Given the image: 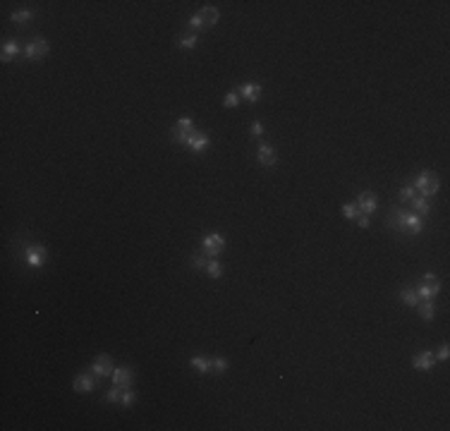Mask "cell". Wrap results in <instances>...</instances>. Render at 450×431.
Returning a JSON list of instances; mask_svg holds the SVG:
<instances>
[{"instance_id":"cell-1","label":"cell","mask_w":450,"mask_h":431,"mask_svg":"<svg viewBox=\"0 0 450 431\" xmlns=\"http://www.w3.org/2000/svg\"><path fill=\"white\" fill-rule=\"evenodd\" d=\"M388 228L397 230V232H410V235H419L424 230L422 216H417L414 211H405V209H393L390 216L386 218Z\"/></svg>"},{"instance_id":"cell-2","label":"cell","mask_w":450,"mask_h":431,"mask_svg":"<svg viewBox=\"0 0 450 431\" xmlns=\"http://www.w3.org/2000/svg\"><path fill=\"white\" fill-rule=\"evenodd\" d=\"M417 192L422 194V197H433V194L441 189V182H438V175L436 173H431V170H422V173L417 175V180H414V184H412Z\"/></svg>"},{"instance_id":"cell-3","label":"cell","mask_w":450,"mask_h":431,"mask_svg":"<svg viewBox=\"0 0 450 431\" xmlns=\"http://www.w3.org/2000/svg\"><path fill=\"white\" fill-rule=\"evenodd\" d=\"M223 247H225V237H223L221 232H206L202 237V249L206 257L216 259L223 252Z\"/></svg>"},{"instance_id":"cell-4","label":"cell","mask_w":450,"mask_h":431,"mask_svg":"<svg viewBox=\"0 0 450 431\" xmlns=\"http://www.w3.org/2000/svg\"><path fill=\"white\" fill-rule=\"evenodd\" d=\"M414 290L419 295V300H433L436 295L441 293V283H438V278L433 273H424L419 288H414Z\"/></svg>"},{"instance_id":"cell-5","label":"cell","mask_w":450,"mask_h":431,"mask_svg":"<svg viewBox=\"0 0 450 431\" xmlns=\"http://www.w3.org/2000/svg\"><path fill=\"white\" fill-rule=\"evenodd\" d=\"M48 51H51V46H48L46 38H43V36H34L27 43V48H24V58L36 63V60H41V58H46Z\"/></svg>"},{"instance_id":"cell-6","label":"cell","mask_w":450,"mask_h":431,"mask_svg":"<svg viewBox=\"0 0 450 431\" xmlns=\"http://www.w3.org/2000/svg\"><path fill=\"white\" fill-rule=\"evenodd\" d=\"M113 359H111V355H106V352H103V355H98V357L93 359L91 362V374L96 378H108L113 374Z\"/></svg>"},{"instance_id":"cell-7","label":"cell","mask_w":450,"mask_h":431,"mask_svg":"<svg viewBox=\"0 0 450 431\" xmlns=\"http://www.w3.org/2000/svg\"><path fill=\"white\" fill-rule=\"evenodd\" d=\"M24 257H27V264L31 268H38L46 264V247L43 245H29L24 249Z\"/></svg>"},{"instance_id":"cell-8","label":"cell","mask_w":450,"mask_h":431,"mask_svg":"<svg viewBox=\"0 0 450 431\" xmlns=\"http://www.w3.org/2000/svg\"><path fill=\"white\" fill-rule=\"evenodd\" d=\"M113 386H120V388H129L132 381H134V371L129 367H115L111 374Z\"/></svg>"},{"instance_id":"cell-9","label":"cell","mask_w":450,"mask_h":431,"mask_svg":"<svg viewBox=\"0 0 450 431\" xmlns=\"http://www.w3.org/2000/svg\"><path fill=\"white\" fill-rule=\"evenodd\" d=\"M357 209H359V213H364V216H371V213L378 209L376 194H374V192H359V197H357Z\"/></svg>"},{"instance_id":"cell-10","label":"cell","mask_w":450,"mask_h":431,"mask_svg":"<svg viewBox=\"0 0 450 431\" xmlns=\"http://www.w3.org/2000/svg\"><path fill=\"white\" fill-rule=\"evenodd\" d=\"M209 144H211V139H209V134H206V132H196V129H194L192 134H189V141H187V149H192L194 154H202L204 149H209Z\"/></svg>"},{"instance_id":"cell-11","label":"cell","mask_w":450,"mask_h":431,"mask_svg":"<svg viewBox=\"0 0 450 431\" xmlns=\"http://www.w3.org/2000/svg\"><path fill=\"white\" fill-rule=\"evenodd\" d=\"M261 91H264V86L261 84H254V82H247V84H242L239 86V99H244L247 103H257L259 101V96H261Z\"/></svg>"},{"instance_id":"cell-12","label":"cell","mask_w":450,"mask_h":431,"mask_svg":"<svg viewBox=\"0 0 450 431\" xmlns=\"http://www.w3.org/2000/svg\"><path fill=\"white\" fill-rule=\"evenodd\" d=\"M433 364H436V355H433L431 350H424V352H419V355L412 359V367L419 369V371H431Z\"/></svg>"},{"instance_id":"cell-13","label":"cell","mask_w":450,"mask_h":431,"mask_svg":"<svg viewBox=\"0 0 450 431\" xmlns=\"http://www.w3.org/2000/svg\"><path fill=\"white\" fill-rule=\"evenodd\" d=\"M257 158H259V163L264 165V168H271V165H276V151H273V147H271V144H266V141H261V144H259Z\"/></svg>"},{"instance_id":"cell-14","label":"cell","mask_w":450,"mask_h":431,"mask_svg":"<svg viewBox=\"0 0 450 431\" xmlns=\"http://www.w3.org/2000/svg\"><path fill=\"white\" fill-rule=\"evenodd\" d=\"M72 388L77 391V393H91L93 388H96V381H93L91 374H79V376L74 378Z\"/></svg>"},{"instance_id":"cell-15","label":"cell","mask_w":450,"mask_h":431,"mask_svg":"<svg viewBox=\"0 0 450 431\" xmlns=\"http://www.w3.org/2000/svg\"><path fill=\"white\" fill-rule=\"evenodd\" d=\"M17 55H19V41H17V38H8V41L3 43V53H0L3 63H10V60H15Z\"/></svg>"},{"instance_id":"cell-16","label":"cell","mask_w":450,"mask_h":431,"mask_svg":"<svg viewBox=\"0 0 450 431\" xmlns=\"http://www.w3.org/2000/svg\"><path fill=\"white\" fill-rule=\"evenodd\" d=\"M202 19H204V27L206 29H211L216 22H218V17H221V12H218V8H213V5H206V8H202Z\"/></svg>"},{"instance_id":"cell-17","label":"cell","mask_w":450,"mask_h":431,"mask_svg":"<svg viewBox=\"0 0 450 431\" xmlns=\"http://www.w3.org/2000/svg\"><path fill=\"white\" fill-rule=\"evenodd\" d=\"M34 17H36V10H15V12L10 15L12 24H19V27H24V24L31 22Z\"/></svg>"},{"instance_id":"cell-18","label":"cell","mask_w":450,"mask_h":431,"mask_svg":"<svg viewBox=\"0 0 450 431\" xmlns=\"http://www.w3.org/2000/svg\"><path fill=\"white\" fill-rule=\"evenodd\" d=\"M417 309H419V316H422L424 321H431L433 316H436V304H433V300H419Z\"/></svg>"},{"instance_id":"cell-19","label":"cell","mask_w":450,"mask_h":431,"mask_svg":"<svg viewBox=\"0 0 450 431\" xmlns=\"http://www.w3.org/2000/svg\"><path fill=\"white\" fill-rule=\"evenodd\" d=\"M410 204H412V211L417 213V216H426V213L431 211V204H429L426 197H414Z\"/></svg>"},{"instance_id":"cell-20","label":"cell","mask_w":450,"mask_h":431,"mask_svg":"<svg viewBox=\"0 0 450 431\" xmlns=\"http://www.w3.org/2000/svg\"><path fill=\"white\" fill-rule=\"evenodd\" d=\"M397 295H400V300H403L407 307H417V304H419V295H417L414 288H403Z\"/></svg>"},{"instance_id":"cell-21","label":"cell","mask_w":450,"mask_h":431,"mask_svg":"<svg viewBox=\"0 0 450 431\" xmlns=\"http://www.w3.org/2000/svg\"><path fill=\"white\" fill-rule=\"evenodd\" d=\"M189 367L196 369L199 374H209V371H211V359H206V357H192V359H189Z\"/></svg>"},{"instance_id":"cell-22","label":"cell","mask_w":450,"mask_h":431,"mask_svg":"<svg viewBox=\"0 0 450 431\" xmlns=\"http://www.w3.org/2000/svg\"><path fill=\"white\" fill-rule=\"evenodd\" d=\"M206 273H209V278H213V280H218V278H221V275H223V266H221V261H216V259H213V261H209V264H206Z\"/></svg>"},{"instance_id":"cell-23","label":"cell","mask_w":450,"mask_h":431,"mask_svg":"<svg viewBox=\"0 0 450 431\" xmlns=\"http://www.w3.org/2000/svg\"><path fill=\"white\" fill-rule=\"evenodd\" d=\"M196 41H199L196 34H187V36H182L180 41H177V48H182V51H192V48L196 46Z\"/></svg>"},{"instance_id":"cell-24","label":"cell","mask_w":450,"mask_h":431,"mask_svg":"<svg viewBox=\"0 0 450 431\" xmlns=\"http://www.w3.org/2000/svg\"><path fill=\"white\" fill-rule=\"evenodd\" d=\"M414 197H417V189H414L412 184H407V187H403V189H400V194H397V199H400V202L403 204H410L414 199Z\"/></svg>"},{"instance_id":"cell-25","label":"cell","mask_w":450,"mask_h":431,"mask_svg":"<svg viewBox=\"0 0 450 431\" xmlns=\"http://www.w3.org/2000/svg\"><path fill=\"white\" fill-rule=\"evenodd\" d=\"M211 371H216V374H225V371H228V359L225 357H213L211 359Z\"/></svg>"},{"instance_id":"cell-26","label":"cell","mask_w":450,"mask_h":431,"mask_svg":"<svg viewBox=\"0 0 450 431\" xmlns=\"http://www.w3.org/2000/svg\"><path fill=\"white\" fill-rule=\"evenodd\" d=\"M206 254L204 252H196V254H192V268H196V271H206Z\"/></svg>"},{"instance_id":"cell-27","label":"cell","mask_w":450,"mask_h":431,"mask_svg":"<svg viewBox=\"0 0 450 431\" xmlns=\"http://www.w3.org/2000/svg\"><path fill=\"white\" fill-rule=\"evenodd\" d=\"M137 400V395L134 391H129V388H122V398H120V405H125V407H132Z\"/></svg>"},{"instance_id":"cell-28","label":"cell","mask_w":450,"mask_h":431,"mask_svg":"<svg viewBox=\"0 0 450 431\" xmlns=\"http://www.w3.org/2000/svg\"><path fill=\"white\" fill-rule=\"evenodd\" d=\"M223 106H225V108H237V106H239V93H237V91L225 93V99H223Z\"/></svg>"},{"instance_id":"cell-29","label":"cell","mask_w":450,"mask_h":431,"mask_svg":"<svg viewBox=\"0 0 450 431\" xmlns=\"http://www.w3.org/2000/svg\"><path fill=\"white\" fill-rule=\"evenodd\" d=\"M120 398H122V388H120V386H113L111 391L106 393V403H120Z\"/></svg>"},{"instance_id":"cell-30","label":"cell","mask_w":450,"mask_h":431,"mask_svg":"<svg viewBox=\"0 0 450 431\" xmlns=\"http://www.w3.org/2000/svg\"><path fill=\"white\" fill-rule=\"evenodd\" d=\"M342 216H345V218H349V220L357 218V216H359L357 204H345V206H342Z\"/></svg>"},{"instance_id":"cell-31","label":"cell","mask_w":450,"mask_h":431,"mask_svg":"<svg viewBox=\"0 0 450 431\" xmlns=\"http://www.w3.org/2000/svg\"><path fill=\"white\" fill-rule=\"evenodd\" d=\"M189 29H194V31H199V29H206L204 27V19H202V15L196 12L192 19H189Z\"/></svg>"},{"instance_id":"cell-32","label":"cell","mask_w":450,"mask_h":431,"mask_svg":"<svg viewBox=\"0 0 450 431\" xmlns=\"http://www.w3.org/2000/svg\"><path fill=\"white\" fill-rule=\"evenodd\" d=\"M175 127H180V129H194V122H192V118L189 115H182V118L177 120V125Z\"/></svg>"},{"instance_id":"cell-33","label":"cell","mask_w":450,"mask_h":431,"mask_svg":"<svg viewBox=\"0 0 450 431\" xmlns=\"http://www.w3.org/2000/svg\"><path fill=\"white\" fill-rule=\"evenodd\" d=\"M448 355H450V348H448V343H443L441 348H438V352H436V359H448Z\"/></svg>"},{"instance_id":"cell-34","label":"cell","mask_w":450,"mask_h":431,"mask_svg":"<svg viewBox=\"0 0 450 431\" xmlns=\"http://www.w3.org/2000/svg\"><path fill=\"white\" fill-rule=\"evenodd\" d=\"M252 134H254V137H261V134H264V125H261V122H254V125H252Z\"/></svg>"},{"instance_id":"cell-35","label":"cell","mask_w":450,"mask_h":431,"mask_svg":"<svg viewBox=\"0 0 450 431\" xmlns=\"http://www.w3.org/2000/svg\"><path fill=\"white\" fill-rule=\"evenodd\" d=\"M355 220H357L359 228H369V216H364V213H362V216H357Z\"/></svg>"}]
</instances>
